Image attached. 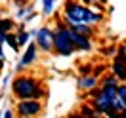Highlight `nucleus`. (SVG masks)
Masks as SVG:
<instances>
[{
  "instance_id": "1",
  "label": "nucleus",
  "mask_w": 126,
  "mask_h": 118,
  "mask_svg": "<svg viewBox=\"0 0 126 118\" xmlns=\"http://www.w3.org/2000/svg\"><path fill=\"white\" fill-rule=\"evenodd\" d=\"M63 13H65V25L67 27H73L77 23H101L103 21V13L101 12H95L86 4H79L75 0H67L65 2V8H63Z\"/></svg>"
},
{
  "instance_id": "2",
  "label": "nucleus",
  "mask_w": 126,
  "mask_h": 118,
  "mask_svg": "<svg viewBox=\"0 0 126 118\" xmlns=\"http://www.w3.org/2000/svg\"><path fill=\"white\" fill-rule=\"evenodd\" d=\"M12 93L17 101L19 99H42L46 95V90L34 76L21 74L12 82Z\"/></svg>"
},
{
  "instance_id": "3",
  "label": "nucleus",
  "mask_w": 126,
  "mask_h": 118,
  "mask_svg": "<svg viewBox=\"0 0 126 118\" xmlns=\"http://www.w3.org/2000/svg\"><path fill=\"white\" fill-rule=\"evenodd\" d=\"M54 52L57 55H63V57H67V55L77 52L71 38H69V27L65 23H59L57 31L54 32Z\"/></svg>"
},
{
  "instance_id": "4",
  "label": "nucleus",
  "mask_w": 126,
  "mask_h": 118,
  "mask_svg": "<svg viewBox=\"0 0 126 118\" xmlns=\"http://www.w3.org/2000/svg\"><path fill=\"white\" fill-rule=\"evenodd\" d=\"M42 112V103L38 99H19L16 107V114L17 116H36Z\"/></svg>"
},
{
  "instance_id": "5",
  "label": "nucleus",
  "mask_w": 126,
  "mask_h": 118,
  "mask_svg": "<svg viewBox=\"0 0 126 118\" xmlns=\"http://www.w3.org/2000/svg\"><path fill=\"white\" fill-rule=\"evenodd\" d=\"M36 36V48L44 50V52H52L54 50V31L48 29V27H42L34 32Z\"/></svg>"
},
{
  "instance_id": "6",
  "label": "nucleus",
  "mask_w": 126,
  "mask_h": 118,
  "mask_svg": "<svg viewBox=\"0 0 126 118\" xmlns=\"http://www.w3.org/2000/svg\"><path fill=\"white\" fill-rule=\"evenodd\" d=\"M69 38H71L75 50H82V52H90V50H92L90 38L84 36V34H80V32H77V31H73L71 27H69Z\"/></svg>"
},
{
  "instance_id": "7",
  "label": "nucleus",
  "mask_w": 126,
  "mask_h": 118,
  "mask_svg": "<svg viewBox=\"0 0 126 118\" xmlns=\"http://www.w3.org/2000/svg\"><path fill=\"white\" fill-rule=\"evenodd\" d=\"M111 74L117 80H126V59L117 55L113 59V65H111Z\"/></svg>"
},
{
  "instance_id": "8",
  "label": "nucleus",
  "mask_w": 126,
  "mask_h": 118,
  "mask_svg": "<svg viewBox=\"0 0 126 118\" xmlns=\"http://www.w3.org/2000/svg\"><path fill=\"white\" fill-rule=\"evenodd\" d=\"M95 86H99V84H97V76H94L92 72H90V74H80L79 88L82 90V92H90V90L95 88Z\"/></svg>"
},
{
  "instance_id": "9",
  "label": "nucleus",
  "mask_w": 126,
  "mask_h": 118,
  "mask_svg": "<svg viewBox=\"0 0 126 118\" xmlns=\"http://www.w3.org/2000/svg\"><path fill=\"white\" fill-rule=\"evenodd\" d=\"M36 59V44H27V50H25L23 57H21V63H19V71L23 67H29Z\"/></svg>"
},
{
  "instance_id": "10",
  "label": "nucleus",
  "mask_w": 126,
  "mask_h": 118,
  "mask_svg": "<svg viewBox=\"0 0 126 118\" xmlns=\"http://www.w3.org/2000/svg\"><path fill=\"white\" fill-rule=\"evenodd\" d=\"M71 29H73V31H77V32H80V34H84V36H88V38L94 36V29H92V25H90V23H77V25H73Z\"/></svg>"
},
{
  "instance_id": "11",
  "label": "nucleus",
  "mask_w": 126,
  "mask_h": 118,
  "mask_svg": "<svg viewBox=\"0 0 126 118\" xmlns=\"http://www.w3.org/2000/svg\"><path fill=\"white\" fill-rule=\"evenodd\" d=\"M16 38H17V46L19 48H23V46H27L29 44V40H31V32H27V31H21L16 34Z\"/></svg>"
},
{
  "instance_id": "12",
  "label": "nucleus",
  "mask_w": 126,
  "mask_h": 118,
  "mask_svg": "<svg viewBox=\"0 0 126 118\" xmlns=\"http://www.w3.org/2000/svg\"><path fill=\"white\" fill-rule=\"evenodd\" d=\"M14 27H16L14 19H10V17H0V31L10 32V31H14Z\"/></svg>"
},
{
  "instance_id": "13",
  "label": "nucleus",
  "mask_w": 126,
  "mask_h": 118,
  "mask_svg": "<svg viewBox=\"0 0 126 118\" xmlns=\"http://www.w3.org/2000/svg\"><path fill=\"white\" fill-rule=\"evenodd\" d=\"M4 42H6V44H8V46L12 48L14 52H19V46H17V38H16V34H14L12 31L6 32V40H4Z\"/></svg>"
},
{
  "instance_id": "14",
  "label": "nucleus",
  "mask_w": 126,
  "mask_h": 118,
  "mask_svg": "<svg viewBox=\"0 0 126 118\" xmlns=\"http://www.w3.org/2000/svg\"><path fill=\"white\" fill-rule=\"evenodd\" d=\"M17 15L21 17V19L25 17V21H31L32 17H34V13L31 12V8H29V6H25V4H23V6H21V10L17 12Z\"/></svg>"
},
{
  "instance_id": "15",
  "label": "nucleus",
  "mask_w": 126,
  "mask_h": 118,
  "mask_svg": "<svg viewBox=\"0 0 126 118\" xmlns=\"http://www.w3.org/2000/svg\"><path fill=\"white\" fill-rule=\"evenodd\" d=\"M80 116L92 118V116H97V112H95L94 107H90V105H82V107H80Z\"/></svg>"
},
{
  "instance_id": "16",
  "label": "nucleus",
  "mask_w": 126,
  "mask_h": 118,
  "mask_svg": "<svg viewBox=\"0 0 126 118\" xmlns=\"http://www.w3.org/2000/svg\"><path fill=\"white\" fill-rule=\"evenodd\" d=\"M42 12L46 15H50L54 12V0H42Z\"/></svg>"
},
{
  "instance_id": "17",
  "label": "nucleus",
  "mask_w": 126,
  "mask_h": 118,
  "mask_svg": "<svg viewBox=\"0 0 126 118\" xmlns=\"http://www.w3.org/2000/svg\"><path fill=\"white\" fill-rule=\"evenodd\" d=\"M79 72H80V74H90V72H92V65H90V63H82V65H80V69H79Z\"/></svg>"
},
{
  "instance_id": "18",
  "label": "nucleus",
  "mask_w": 126,
  "mask_h": 118,
  "mask_svg": "<svg viewBox=\"0 0 126 118\" xmlns=\"http://www.w3.org/2000/svg\"><path fill=\"white\" fill-rule=\"evenodd\" d=\"M92 69H94V72H92V74H94V76H99V74H103V72H105V69H107V67H105V65H95V67H92Z\"/></svg>"
},
{
  "instance_id": "19",
  "label": "nucleus",
  "mask_w": 126,
  "mask_h": 118,
  "mask_svg": "<svg viewBox=\"0 0 126 118\" xmlns=\"http://www.w3.org/2000/svg\"><path fill=\"white\" fill-rule=\"evenodd\" d=\"M117 95H118V97H122V99L126 97V84H118V88H117Z\"/></svg>"
},
{
  "instance_id": "20",
  "label": "nucleus",
  "mask_w": 126,
  "mask_h": 118,
  "mask_svg": "<svg viewBox=\"0 0 126 118\" xmlns=\"http://www.w3.org/2000/svg\"><path fill=\"white\" fill-rule=\"evenodd\" d=\"M117 55H120V57H124V59H126V44H122V46L117 48Z\"/></svg>"
},
{
  "instance_id": "21",
  "label": "nucleus",
  "mask_w": 126,
  "mask_h": 118,
  "mask_svg": "<svg viewBox=\"0 0 126 118\" xmlns=\"http://www.w3.org/2000/svg\"><path fill=\"white\" fill-rule=\"evenodd\" d=\"M113 53H117V48H115V46L105 48V50H103V55H113Z\"/></svg>"
},
{
  "instance_id": "22",
  "label": "nucleus",
  "mask_w": 126,
  "mask_h": 118,
  "mask_svg": "<svg viewBox=\"0 0 126 118\" xmlns=\"http://www.w3.org/2000/svg\"><path fill=\"white\" fill-rule=\"evenodd\" d=\"M14 116V112L12 110H6V112H2V118H12Z\"/></svg>"
},
{
  "instance_id": "23",
  "label": "nucleus",
  "mask_w": 126,
  "mask_h": 118,
  "mask_svg": "<svg viewBox=\"0 0 126 118\" xmlns=\"http://www.w3.org/2000/svg\"><path fill=\"white\" fill-rule=\"evenodd\" d=\"M4 40H6V32H4V31H0V44H2Z\"/></svg>"
},
{
  "instance_id": "24",
  "label": "nucleus",
  "mask_w": 126,
  "mask_h": 118,
  "mask_svg": "<svg viewBox=\"0 0 126 118\" xmlns=\"http://www.w3.org/2000/svg\"><path fill=\"white\" fill-rule=\"evenodd\" d=\"M82 2H84V4H86V6H90V4H92V2H94V0H82Z\"/></svg>"
},
{
  "instance_id": "25",
  "label": "nucleus",
  "mask_w": 126,
  "mask_h": 118,
  "mask_svg": "<svg viewBox=\"0 0 126 118\" xmlns=\"http://www.w3.org/2000/svg\"><path fill=\"white\" fill-rule=\"evenodd\" d=\"M0 61H4V53H2V48H0Z\"/></svg>"
},
{
  "instance_id": "26",
  "label": "nucleus",
  "mask_w": 126,
  "mask_h": 118,
  "mask_svg": "<svg viewBox=\"0 0 126 118\" xmlns=\"http://www.w3.org/2000/svg\"><path fill=\"white\" fill-rule=\"evenodd\" d=\"M124 110H126V97H124Z\"/></svg>"
},
{
  "instance_id": "27",
  "label": "nucleus",
  "mask_w": 126,
  "mask_h": 118,
  "mask_svg": "<svg viewBox=\"0 0 126 118\" xmlns=\"http://www.w3.org/2000/svg\"><path fill=\"white\" fill-rule=\"evenodd\" d=\"M2 65H4V61H0V69H2Z\"/></svg>"
},
{
  "instance_id": "28",
  "label": "nucleus",
  "mask_w": 126,
  "mask_h": 118,
  "mask_svg": "<svg viewBox=\"0 0 126 118\" xmlns=\"http://www.w3.org/2000/svg\"><path fill=\"white\" fill-rule=\"evenodd\" d=\"M0 116H2V112H0Z\"/></svg>"
},
{
  "instance_id": "29",
  "label": "nucleus",
  "mask_w": 126,
  "mask_h": 118,
  "mask_svg": "<svg viewBox=\"0 0 126 118\" xmlns=\"http://www.w3.org/2000/svg\"><path fill=\"white\" fill-rule=\"evenodd\" d=\"M124 44H126V42H124Z\"/></svg>"
}]
</instances>
